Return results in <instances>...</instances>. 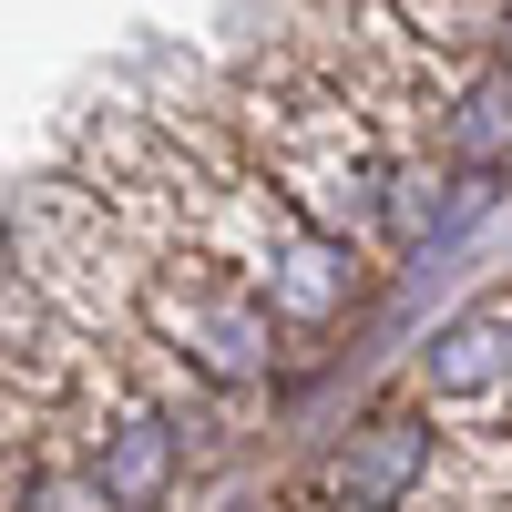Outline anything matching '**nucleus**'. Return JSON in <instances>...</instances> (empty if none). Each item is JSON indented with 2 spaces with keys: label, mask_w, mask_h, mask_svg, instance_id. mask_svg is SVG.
Wrapping results in <instances>:
<instances>
[{
  "label": "nucleus",
  "mask_w": 512,
  "mask_h": 512,
  "mask_svg": "<svg viewBox=\"0 0 512 512\" xmlns=\"http://www.w3.org/2000/svg\"><path fill=\"white\" fill-rule=\"evenodd\" d=\"M410 390L451 441H512V297H472L461 318H441Z\"/></svg>",
  "instance_id": "obj_3"
},
{
  "label": "nucleus",
  "mask_w": 512,
  "mask_h": 512,
  "mask_svg": "<svg viewBox=\"0 0 512 512\" xmlns=\"http://www.w3.org/2000/svg\"><path fill=\"white\" fill-rule=\"evenodd\" d=\"M72 441H82V472L103 482L113 512H164V502H175V482H185V431H175L144 390H113Z\"/></svg>",
  "instance_id": "obj_5"
},
{
  "label": "nucleus",
  "mask_w": 512,
  "mask_h": 512,
  "mask_svg": "<svg viewBox=\"0 0 512 512\" xmlns=\"http://www.w3.org/2000/svg\"><path fill=\"white\" fill-rule=\"evenodd\" d=\"M144 338L175 349L185 379H216V390H256L277 369V318L267 297L226 267H185V277H144Z\"/></svg>",
  "instance_id": "obj_2"
},
{
  "label": "nucleus",
  "mask_w": 512,
  "mask_h": 512,
  "mask_svg": "<svg viewBox=\"0 0 512 512\" xmlns=\"http://www.w3.org/2000/svg\"><path fill=\"white\" fill-rule=\"evenodd\" d=\"M318 502L328 512H492V482L451 451V431L420 400H390L318 461Z\"/></svg>",
  "instance_id": "obj_1"
},
{
  "label": "nucleus",
  "mask_w": 512,
  "mask_h": 512,
  "mask_svg": "<svg viewBox=\"0 0 512 512\" xmlns=\"http://www.w3.org/2000/svg\"><path fill=\"white\" fill-rule=\"evenodd\" d=\"M0 512H113V502H103V482H93V472H82V451H62V441H52V451L21 472V492L0 502Z\"/></svg>",
  "instance_id": "obj_7"
},
{
  "label": "nucleus",
  "mask_w": 512,
  "mask_h": 512,
  "mask_svg": "<svg viewBox=\"0 0 512 512\" xmlns=\"http://www.w3.org/2000/svg\"><path fill=\"white\" fill-rule=\"evenodd\" d=\"M441 164L451 175H502L512 164V82L492 62L451 72V93H441Z\"/></svg>",
  "instance_id": "obj_6"
},
{
  "label": "nucleus",
  "mask_w": 512,
  "mask_h": 512,
  "mask_svg": "<svg viewBox=\"0 0 512 512\" xmlns=\"http://www.w3.org/2000/svg\"><path fill=\"white\" fill-rule=\"evenodd\" d=\"M492 72H502V82H512V21H502V41H492Z\"/></svg>",
  "instance_id": "obj_8"
},
{
  "label": "nucleus",
  "mask_w": 512,
  "mask_h": 512,
  "mask_svg": "<svg viewBox=\"0 0 512 512\" xmlns=\"http://www.w3.org/2000/svg\"><path fill=\"white\" fill-rule=\"evenodd\" d=\"M246 287L267 297L277 328L318 338V328H338V318L369 297V256L338 246L328 226H308L297 205H277V216H267V246H256V267H246Z\"/></svg>",
  "instance_id": "obj_4"
}]
</instances>
